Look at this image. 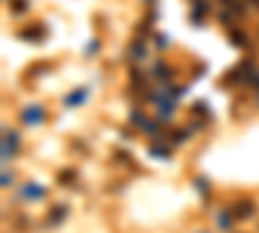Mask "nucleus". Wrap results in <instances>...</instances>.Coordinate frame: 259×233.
Here are the masks:
<instances>
[{
	"instance_id": "f257e3e1",
	"label": "nucleus",
	"mask_w": 259,
	"mask_h": 233,
	"mask_svg": "<svg viewBox=\"0 0 259 233\" xmlns=\"http://www.w3.org/2000/svg\"><path fill=\"white\" fill-rule=\"evenodd\" d=\"M41 119H45V109H41V107H29L24 112V122L26 124H39Z\"/></svg>"
},
{
	"instance_id": "f03ea898",
	"label": "nucleus",
	"mask_w": 259,
	"mask_h": 233,
	"mask_svg": "<svg viewBox=\"0 0 259 233\" xmlns=\"http://www.w3.org/2000/svg\"><path fill=\"white\" fill-rule=\"evenodd\" d=\"M231 36H233V44H241V47L246 44V36H244V34H236V31H233Z\"/></svg>"
}]
</instances>
